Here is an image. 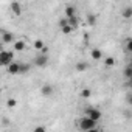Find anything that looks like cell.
<instances>
[{
	"label": "cell",
	"mask_w": 132,
	"mask_h": 132,
	"mask_svg": "<svg viewBox=\"0 0 132 132\" xmlns=\"http://www.w3.org/2000/svg\"><path fill=\"white\" fill-rule=\"evenodd\" d=\"M11 62H14V54L13 51H6V50H0V65H10Z\"/></svg>",
	"instance_id": "obj_1"
},
{
	"label": "cell",
	"mask_w": 132,
	"mask_h": 132,
	"mask_svg": "<svg viewBox=\"0 0 132 132\" xmlns=\"http://www.w3.org/2000/svg\"><path fill=\"white\" fill-rule=\"evenodd\" d=\"M95 127H96V123H95L93 120H90L89 117H82V118L79 120V129H81V130L87 132V130L95 129Z\"/></svg>",
	"instance_id": "obj_2"
},
{
	"label": "cell",
	"mask_w": 132,
	"mask_h": 132,
	"mask_svg": "<svg viewBox=\"0 0 132 132\" xmlns=\"http://www.w3.org/2000/svg\"><path fill=\"white\" fill-rule=\"evenodd\" d=\"M86 117H89L90 120H93L95 123H98V121L101 120V112H100V109L90 107V109H87V110H86Z\"/></svg>",
	"instance_id": "obj_3"
},
{
	"label": "cell",
	"mask_w": 132,
	"mask_h": 132,
	"mask_svg": "<svg viewBox=\"0 0 132 132\" xmlns=\"http://www.w3.org/2000/svg\"><path fill=\"white\" fill-rule=\"evenodd\" d=\"M47 64H48V54H37L34 57L36 67H47Z\"/></svg>",
	"instance_id": "obj_4"
},
{
	"label": "cell",
	"mask_w": 132,
	"mask_h": 132,
	"mask_svg": "<svg viewBox=\"0 0 132 132\" xmlns=\"http://www.w3.org/2000/svg\"><path fill=\"white\" fill-rule=\"evenodd\" d=\"M19 67H20V62H11L10 65H6L8 75H19Z\"/></svg>",
	"instance_id": "obj_5"
},
{
	"label": "cell",
	"mask_w": 132,
	"mask_h": 132,
	"mask_svg": "<svg viewBox=\"0 0 132 132\" xmlns=\"http://www.w3.org/2000/svg\"><path fill=\"white\" fill-rule=\"evenodd\" d=\"M64 13H65V19L75 17L76 16V8L73 5H67V6H65V10H64Z\"/></svg>",
	"instance_id": "obj_6"
},
{
	"label": "cell",
	"mask_w": 132,
	"mask_h": 132,
	"mask_svg": "<svg viewBox=\"0 0 132 132\" xmlns=\"http://www.w3.org/2000/svg\"><path fill=\"white\" fill-rule=\"evenodd\" d=\"M40 93H42L44 96H51V95H53V86H50V84H44L42 89H40Z\"/></svg>",
	"instance_id": "obj_7"
},
{
	"label": "cell",
	"mask_w": 132,
	"mask_h": 132,
	"mask_svg": "<svg viewBox=\"0 0 132 132\" xmlns=\"http://www.w3.org/2000/svg\"><path fill=\"white\" fill-rule=\"evenodd\" d=\"M10 8H11V11H13L16 16H20V13H22V5H20L19 2H13V3L10 5Z\"/></svg>",
	"instance_id": "obj_8"
},
{
	"label": "cell",
	"mask_w": 132,
	"mask_h": 132,
	"mask_svg": "<svg viewBox=\"0 0 132 132\" xmlns=\"http://www.w3.org/2000/svg\"><path fill=\"white\" fill-rule=\"evenodd\" d=\"M67 23H69V27H70L72 30H76V28H78V25H79V19H78V16L67 19Z\"/></svg>",
	"instance_id": "obj_9"
},
{
	"label": "cell",
	"mask_w": 132,
	"mask_h": 132,
	"mask_svg": "<svg viewBox=\"0 0 132 132\" xmlns=\"http://www.w3.org/2000/svg\"><path fill=\"white\" fill-rule=\"evenodd\" d=\"M90 56H92L95 61H100V59L103 57V51H101L100 48H93V50L90 51Z\"/></svg>",
	"instance_id": "obj_10"
},
{
	"label": "cell",
	"mask_w": 132,
	"mask_h": 132,
	"mask_svg": "<svg viewBox=\"0 0 132 132\" xmlns=\"http://www.w3.org/2000/svg\"><path fill=\"white\" fill-rule=\"evenodd\" d=\"M87 25H90V27H95L96 25V16L93 13H89L87 14Z\"/></svg>",
	"instance_id": "obj_11"
},
{
	"label": "cell",
	"mask_w": 132,
	"mask_h": 132,
	"mask_svg": "<svg viewBox=\"0 0 132 132\" xmlns=\"http://www.w3.org/2000/svg\"><path fill=\"white\" fill-rule=\"evenodd\" d=\"M25 48H27V45H25L23 40H16V42H14V50H16V51H23Z\"/></svg>",
	"instance_id": "obj_12"
},
{
	"label": "cell",
	"mask_w": 132,
	"mask_h": 132,
	"mask_svg": "<svg viewBox=\"0 0 132 132\" xmlns=\"http://www.w3.org/2000/svg\"><path fill=\"white\" fill-rule=\"evenodd\" d=\"M2 40H3L5 44H10V42H13V40H14V36H13V33H8V31H5V33H3V37H2Z\"/></svg>",
	"instance_id": "obj_13"
},
{
	"label": "cell",
	"mask_w": 132,
	"mask_h": 132,
	"mask_svg": "<svg viewBox=\"0 0 132 132\" xmlns=\"http://www.w3.org/2000/svg\"><path fill=\"white\" fill-rule=\"evenodd\" d=\"M30 72V64H25V62H20V67H19V73L23 75V73H28Z\"/></svg>",
	"instance_id": "obj_14"
},
{
	"label": "cell",
	"mask_w": 132,
	"mask_h": 132,
	"mask_svg": "<svg viewBox=\"0 0 132 132\" xmlns=\"http://www.w3.org/2000/svg\"><path fill=\"white\" fill-rule=\"evenodd\" d=\"M87 62H78L76 65H75V69H76V72H86L87 70Z\"/></svg>",
	"instance_id": "obj_15"
},
{
	"label": "cell",
	"mask_w": 132,
	"mask_h": 132,
	"mask_svg": "<svg viewBox=\"0 0 132 132\" xmlns=\"http://www.w3.org/2000/svg\"><path fill=\"white\" fill-rule=\"evenodd\" d=\"M123 17L124 19H130L132 17V6H126L123 10Z\"/></svg>",
	"instance_id": "obj_16"
},
{
	"label": "cell",
	"mask_w": 132,
	"mask_h": 132,
	"mask_svg": "<svg viewBox=\"0 0 132 132\" xmlns=\"http://www.w3.org/2000/svg\"><path fill=\"white\" fill-rule=\"evenodd\" d=\"M90 96H92V90H90V89H87V87H86V89H82V90H81V98L87 100V98H90Z\"/></svg>",
	"instance_id": "obj_17"
},
{
	"label": "cell",
	"mask_w": 132,
	"mask_h": 132,
	"mask_svg": "<svg viewBox=\"0 0 132 132\" xmlns=\"http://www.w3.org/2000/svg\"><path fill=\"white\" fill-rule=\"evenodd\" d=\"M124 78H127V79L132 78V65L130 64L126 65V69H124Z\"/></svg>",
	"instance_id": "obj_18"
},
{
	"label": "cell",
	"mask_w": 132,
	"mask_h": 132,
	"mask_svg": "<svg viewBox=\"0 0 132 132\" xmlns=\"http://www.w3.org/2000/svg\"><path fill=\"white\" fill-rule=\"evenodd\" d=\"M33 47H34V50H39V51H40V50H42V48L45 47V44H44V42H42L40 39H37V40H34Z\"/></svg>",
	"instance_id": "obj_19"
},
{
	"label": "cell",
	"mask_w": 132,
	"mask_h": 132,
	"mask_svg": "<svg viewBox=\"0 0 132 132\" xmlns=\"http://www.w3.org/2000/svg\"><path fill=\"white\" fill-rule=\"evenodd\" d=\"M16 106H17V100H16V98H10V100L6 101V107H8V109H14Z\"/></svg>",
	"instance_id": "obj_20"
},
{
	"label": "cell",
	"mask_w": 132,
	"mask_h": 132,
	"mask_svg": "<svg viewBox=\"0 0 132 132\" xmlns=\"http://www.w3.org/2000/svg\"><path fill=\"white\" fill-rule=\"evenodd\" d=\"M104 64H106V67H112V65H115V59L112 56H109L104 59Z\"/></svg>",
	"instance_id": "obj_21"
},
{
	"label": "cell",
	"mask_w": 132,
	"mask_h": 132,
	"mask_svg": "<svg viewBox=\"0 0 132 132\" xmlns=\"http://www.w3.org/2000/svg\"><path fill=\"white\" fill-rule=\"evenodd\" d=\"M126 51H127V53L132 51V39H130V37L126 39Z\"/></svg>",
	"instance_id": "obj_22"
},
{
	"label": "cell",
	"mask_w": 132,
	"mask_h": 132,
	"mask_svg": "<svg viewBox=\"0 0 132 132\" xmlns=\"http://www.w3.org/2000/svg\"><path fill=\"white\" fill-rule=\"evenodd\" d=\"M33 132H47V127L42 126V124H37V126L33 129Z\"/></svg>",
	"instance_id": "obj_23"
},
{
	"label": "cell",
	"mask_w": 132,
	"mask_h": 132,
	"mask_svg": "<svg viewBox=\"0 0 132 132\" xmlns=\"http://www.w3.org/2000/svg\"><path fill=\"white\" fill-rule=\"evenodd\" d=\"M69 23H67V19L65 17H62V19H59V22H57V27L59 28H64V27H67Z\"/></svg>",
	"instance_id": "obj_24"
},
{
	"label": "cell",
	"mask_w": 132,
	"mask_h": 132,
	"mask_svg": "<svg viewBox=\"0 0 132 132\" xmlns=\"http://www.w3.org/2000/svg\"><path fill=\"white\" fill-rule=\"evenodd\" d=\"M61 30H62V33H64V34H72V33H73V30H72L69 25H67V27H64V28H61Z\"/></svg>",
	"instance_id": "obj_25"
},
{
	"label": "cell",
	"mask_w": 132,
	"mask_h": 132,
	"mask_svg": "<svg viewBox=\"0 0 132 132\" xmlns=\"http://www.w3.org/2000/svg\"><path fill=\"white\" fill-rule=\"evenodd\" d=\"M2 123H3V126H8L10 124V120L8 118H2Z\"/></svg>",
	"instance_id": "obj_26"
},
{
	"label": "cell",
	"mask_w": 132,
	"mask_h": 132,
	"mask_svg": "<svg viewBox=\"0 0 132 132\" xmlns=\"http://www.w3.org/2000/svg\"><path fill=\"white\" fill-rule=\"evenodd\" d=\"M87 132H103V130L98 129V127H95V129H90V130H87Z\"/></svg>",
	"instance_id": "obj_27"
}]
</instances>
